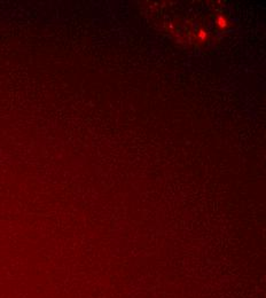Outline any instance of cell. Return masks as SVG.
Listing matches in <instances>:
<instances>
[{"mask_svg":"<svg viewBox=\"0 0 266 298\" xmlns=\"http://www.w3.org/2000/svg\"><path fill=\"white\" fill-rule=\"evenodd\" d=\"M216 23H217V25H218L220 29H224V28L227 27V21H226V18H225L224 16H218Z\"/></svg>","mask_w":266,"mask_h":298,"instance_id":"1","label":"cell"},{"mask_svg":"<svg viewBox=\"0 0 266 298\" xmlns=\"http://www.w3.org/2000/svg\"><path fill=\"white\" fill-rule=\"evenodd\" d=\"M199 38H201V39H204V38L207 37V33H205L204 31H199Z\"/></svg>","mask_w":266,"mask_h":298,"instance_id":"2","label":"cell"}]
</instances>
